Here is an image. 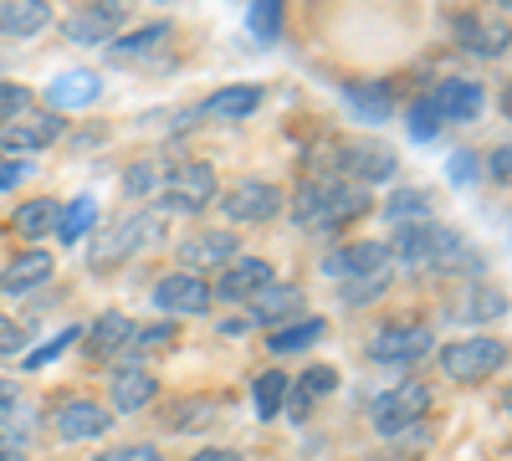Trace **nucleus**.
Instances as JSON below:
<instances>
[{
    "label": "nucleus",
    "instance_id": "f257e3e1",
    "mask_svg": "<svg viewBox=\"0 0 512 461\" xmlns=\"http://www.w3.org/2000/svg\"><path fill=\"white\" fill-rule=\"evenodd\" d=\"M390 257H395V267H410V272H446V277L482 272V257L472 251V241H466L461 231H451V226H441V221L395 226Z\"/></svg>",
    "mask_w": 512,
    "mask_h": 461
},
{
    "label": "nucleus",
    "instance_id": "f03ea898",
    "mask_svg": "<svg viewBox=\"0 0 512 461\" xmlns=\"http://www.w3.org/2000/svg\"><path fill=\"white\" fill-rule=\"evenodd\" d=\"M287 211H292V226L297 231H344L349 221H359L369 211V190L364 185H349V180H338V175H313L292 190L287 200Z\"/></svg>",
    "mask_w": 512,
    "mask_h": 461
},
{
    "label": "nucleus",
    "instance_id": "7ed1b4c3",
    "mask_svg": "<svg viewBox=\"0 0 512 461\" xmlns=\"http://www.w3.org/2000/svg\"><path fill=\"white\" fill-rule=\"evenodd\" d=\"M154 241H164V221H159L154 211H128V216H118V221L103 226L98 246L88 251V267H93V272H113V267H123L128 257L149 251Z\"/></svg>",
    "mask_w": 512,
    "mask_h": 461
},
{
    "label": "nucleus",
    "instance_id": "20e7f679",
    "mask_svg": "<svg viewBox=\"0 0 512 461\" xmlns=\"http://www.w3.org/2000/svg\"><path fill=\"white\" fill-rule=\"evenodd\" d=\"M436 359H441V374L451 385H482L512 359V344L492 339V333H466V339H456V344H441Z\"/></svg>",
    "mask_w": 512,
    "mask_h": 461
},
{
    "label": "nucleus",
    "instance_id": "39448f33",
    "mask_svg": "<svg viewBox=\"0 0 512 461\" xmlns=\"http://www.w3.org/2000/svg\"><path fill=\"white\" fill-rule=\"evenodd\" d=\"M159 200H164L169 216H205L210 205L221 200V180L205 159H180V164H169Z\"/></svg>",
    "mask_w": 512,
    "mask_h": 461
},
{
    "label": "nucleus",
    "instance_id": "423d86ee",
    "mask_svg": "<svg viewBox=\"0 0 512 461\" xmlns=\"http://www.w3.org/2000/svg\"><path fill=\"white\" fill-rule=\"evenodd\" d=\"M431 405H436V395H431V385H425V380H400L395 390H384L369 405V426H374L379 441H395L400 431L420 426L425 415H431Z\"/></svg>",
    "mask_w": 512,
    "mask_h": 461
},
{
    "label": "nucleus",
    "instance_id": "0eeeda50",
    "mask_svg": "<svg viewBox=\"0 0 512 461\" xmlns=\"http://www.w3.org/2000/svg\"><path fill=\"white\" fill-rule=\"evenodd\" d=\"M333 159H323L328 170L323 175H338V180H349V185H384V180H395V154L374 144V139H349V144H328Z\"/></svg>",
    "mask_w": 512,
    "mask_h": 461
},
{
    "label": "nucleus",
    "instance_id": "6e6552de",
    "mask_svg": "<svg viewBox=\"0 0 512 461\" xmlns=\"http://www.w3.org/2000/svg\"><path fill=\"white\" fill-rule=\"evenodd\" d=\"M216 205H221V216H226L231 226H267V221H277V216L287 211V195H282L277 180L251 175V180L226 185V195H221Z\"/></svg>",
    "mask_w": 512,
    "mask_h": 461
},
{
    "label": "nucleus",
    "instance_id": "1a4fd4ad",
    "mask_svg": "<svg viewBox=\"0 0 512 461\" xmlns=\"http://www.w3.org/2000/svg\"><path fill=\"white\" fill-rule=\"evenodd\" d=\"M436 354V328L425 323H384L369 339V364L379 369H415Z\"/></svg>",
    "mask_w": 512,
    "mask_h": 461
},
{
    "label": "nucleus",
    "instance_id": "9d476101",
    "mask_svg": "<svg viewBox=\"0 0 512 461\" xmlns=\"http://www.w3.org/2000/svg\"><path fill=\"white\" fill-rule=\"evenodd\" d=\"M52 431H57V441H67V446L103 441V436L113 431V410H108L103 400H93V395L57 400V410H52Z\"/></svg>",
    "mask_w": 512,
    "mask_h": 461
},
{
    "label": "nucleus",
    "instance_id": "9b49d317",
    "mask_svg": "<svg viewBox=\"0 0 512 461\" xmlns=\"http://www.w3.org/2000/svg\"><path fill=\"white\" fill-rule=\"evenodd\" d=\"M123 16H128L123 0H82L72 16H62V36L72 47H103V41L113 47V36L123 31Z\"/></svg>",
    "mask_w": 512,
    "mask_h": 461
},
{
    "label": "nucleus",
    "instance_id": "f8f14e48",
    "mask_svg": "<svg viewBox=\"0 0 512 461\" xmlns=\"http://www.w3.org/2000/svg\"><path fill=\"white\" fill-rule=\"evenodd\" d=\"M390 241H338L328 257L318 262V272L328 282H354V277H374V272H390Z\"/></svg>",
    "mask_w": 512,
    "mask_h": 461
},
{
    "label": "nucleus",
    "instance_id": "ddd939ff",
    "mask_svg": "<svg viewBox=\"0 0 512 461\" xmlns=\"http://www.w3.org/2000/svg\"><path fill=\"white\" fill-rule=\"evenodd\" d=\"M154 308L164 318H205L210 308H216V298H210L205 277H195V272H164L154 282Z\"/></svg>",
    "mask_w": 512,
    "mask_h": 461
},
{
    "label": "nucleus",
    "instance_id": "4468645a",
    "mask_svg": "<svg viewBox=\"0 0 512 461\" xmlns=\"http://www.w3.org/2000/svg\"><path fill=\"white\" fill-rule=\"evenodd\" d=\"M159 400V374L134 364V359H113L108 369V405L113 415H139Z\"/></svg>",
    "mask_w": 512,
    "mask_h": 461
},
{
    "label": "nucleus",
    "instance_id": "2eb2a0df",
    "mask_svg": "<svg viewBox=\"0 0 512 461\" xmlns=\"http://www.w3.org/2000/svg\"><path fill=\"white\" fill-rule=\"evenodd\" d=\"M507 292L497 287V282H472V277H466V282H456V292H451V298H446V323H497V318H507Z\"/></svg>",
    "mask_w": 512,
    "mask_h": 461
},
{
    "label": "nucleus",
    "instance_id": "dca6fc26",
    "mask_svg": "<svg viewBox=\"0 0 512 461\" xmlns=\"http://www.w3.org/2000/svg\"><path fill=\"white\" fill-rule=\"evenodd\" d=\"M180 257V272H195V277H221L236 257H241V241L231 231H200V236H185L175 246Z\"/></svg>",
    "mask_w": 512,
    "mask_h": 461
},
{
    "label": "nucleus",
    "instance_id": "f3484780",
    "mask_svg": "<svg viewBox=\"0 0 512 461\" xmlns=\"http://www.w3.org/2000/svg\"><path fill=\"white\" fill-rule=\"evenodd\" d=\"M425 98H431L441 123H477L482 103H487V88H482V77H441Z\"/></svg>",
    "mask_w": 512,
    "mask_h": 461
},
{
    "label": "nucleus",
    "instance_id": "a211bd4d",
    "mask_svg": "<svg viewBox=\"0 0 512 461\" xmlns=\"http://www.w3.org/2000/svg\"><path fill=\"white\" fill-rule=\"evenodd\" d=\"M62 134H67V118H62V113L31 108V113H21L16 123H6V129H0V149H11V154H36V149H52Z\"/></svg>",
    "mask_w": 512,
    "mask_h": 461
},
{
    "label": "nucleus",
    "instance_id": "6ab92c4d",
    "mask_svg": "<svg viewBox=\"0 0 512 461\" xmlns=\"http://www.w3.org/2000/svg\"><path fill=\"white\" fill-rule=\"evenodd\" d=\"M338 98H344L349 118L364 123V129H379V123L395 118V88L384 77H354V82L338 88Z\"/></svg>",
    "mask_w": 512,
    "mask_h": 461
},
{
    "label": "nucleus",
    "instance_id": "aec40b11",
    "mask_svg": "<svg viewBox=\"0 0 512 461\" xmlns=\"http://www.w3.org/2000/svg\"><path fill=\"white\" fill-rule=\"evenodd\" d=\"M41 98H47L52 113H77V108H93L103 98V72L93 67H62L47 88H41Z\"/></svg>",
    "mask_w": 512,
    "mask_h": 461
},
{
    "label": "nucleus",
    "instance_id": "412c9836",
    "mask_svg": "<svg viewBox=\"0 0 512 461\" xmlns=\"http://www.w3.org/2000/svg\"><path fill=\"white\" fill-rule=\"evenodd\" d=\"M52 277H57L52 251L26 246V251H16V257L0 267V292H6V298H31V292H41Z\"/></svg>",
    "mask_w": 512,
    "mask_h": 461
},
{
    "label": "nucleus",
    "instance_id": "4be33fe9",
    "mask_svg": "<svg viewBox=\"0 0 512 461\" xmlns=\"http://www.w3.org/2000/svg\"><path fill=\"white\" fill-rule=\"evenodd\" d=\"M267 282H277L272 262L267 257H246V251H241V257L221 272V282L210 287V298H216V303H251Z\"/></svg>",
    "mask_w": 512,
    "mask_h": 461
},
{
    "label": "nucleus",
    "instance_id": "5701e85b",
    "mask_svg": "<svg viewBox=\"0 0 512 461\" xmlns=\"http://www.w3.org/2000/svg\"><path fill=\"white\" fill-rule=\"evenodd\" d=\"M128 333H134V323H128L123 313H98L93 323H82V359H88V364H113V359H123V344H128Z\"/></svg>",
    "mask_w": 512,
    "mask_h": 461
},
{
    "label": "nucleus",
    "instance_id": "b1692460",
    "mask_svg": "<svg viewBox=\"0 0 512 461\" xmlns=\"http://www.w3.org/2000/svg\"><path fill=\"white\" fill-rule=\"evenodd\" d=\"M246 308H251L246 323H262V328L272 333V328H282V323H292V318H303L308 298H303V287H292V282H267Z\"/></svg>",
    "mask_w": 512,
    "mask_h": 461
},
{
    "label": "nucleus",
    "instance_id": "393cba45",
    "mask_svg": "<svg viewBox=\"0 0 512 461\" xmlns=\"http://www.w3.org/2000/svg\"><path fill=\"white\" fill-rule=\"evenodd\" d=\"M262 88L256 82H226V88H216L205 103H200V118L205 123H246L256 108H262Z\"/></svg>",
    "mask_w": 512,
    "mask_h": 461
},
{
    "label": "nucleus",
    "instance_id": "a878e982",
    "mask_svg": "<svg viewBox=\"0 0 512 461\" xmlns=\"http://www.w3.org/2000/svg\"><path fill=\"white\" fill-rule=\"evenodd\" d=\"M52 0H0V36L6 41H31L52 26Z\"/></svg>",
    "mask_w": 512,
    "mask_h": 461
},
{
    "label": "nucleus",
    "instance_id": "bb28decb",
    "mask_svg": "<svg viewBox=\"0 0 512 461\" xmlns=\"http://www.w3.org/2000/svg\"><path fill=\"white\" fill-rule=\"evenodd\" d=\"M216 415H221V400L216 395H185V400H175L159 421H164V431H185V436H195V431H205V426H216Z\"/></svg>",
    "mask_w": 512,
    "mask_h": 461
},
{
    "label": "nucleus",
    "instance_id": "cd10ccee",
    "mask_svg": "<svg viewBox=\"0 0 512 461\" xmlns=\"http://www.w3.org/2000/svg\"><path fill=\"white\" fill-rule=\"evenodd\" d=\"M57 211H62V200L52 195H36V200H21L16 211H11V231L21 241H47L57 231Z\"/></svg>",
    "mask_w": 512,
    "mask_h": 461
},
{
    "label": "nucleus",
    "instance_id": "c85d7f7f",
    "mask_svg": "<svg viewBox=\"0 0 512 461\" xmlns=\"http://www.w3.org/2000/svg\"><path fill=\"white\" fill-rule=\"evenodd\" d=\"M461 31V47L477 52V57H502L512 47V26L507 21H477V16H456Z\"/></svg>",
    "mask_w": 512,
    "mask_h": 461
},
{
    "label": "nucleus",
    "instance_id": "c756f323",
    "mask_svg": "<svg viewBox=\"0 0 512 461\" xmlns=\"http://www.w3.org/2000/svg\"><path fill=\"white\" fill-rule=\"evenodd\" d=\"M323 333H328V318L308 313V318H292V323L272 328L267 333V349L272 354H308L313 344H323Z\"/></svg>",
    "mask_w": 512,
    "mask_h": 461
},
{
    "label": "nucleus",
    "instance_id": "7c9ffc66",
    "mask_svg": "<svg viewBox=\"0 0 512 461\" xmlns=\"http://www.w3.org/2000/svg\"><path fill=\"white\" fill-rule=\"evenodd\" d=\"M175 339H180V323H134V333H128V344H123V359L149 364V354L175 349Z\"/></svg>",
    "mask_w": 512,
    "mask_h": 461
},
{
    "label": "nucleus",
    "instance_id": "2f4dec72",
    "mask_svg": "<svg viewBox=\"0 0 512 461\" xmlns=\"http://www.w3.org/2000/svg\"><path fill=\"white\" fill-rule=\"evenodd\" d=\"M93 226H98V200H93V195H77V200H67L62 211H57V231H52V236H57L62 246H77Z\"/></svg>",
    "mask_w": 512,
    "mask_h": 461
},
{
    "label": "nucleus",
    "instance_id": "473e14b6",
    "mask_svg": "<svg viewBox=\"0 0 512 461\" xmlns=\"http://www.w3.org/2000/svg\"><path fill=\"white\" fill-rule=\"evenodd\" d=\"M164 175H169V164H164L159 154L134 159V164L123 170V195H128V200H154V195L164 190Z\"/></svg>",
    "mask_w": 512,
    "mask_h": 461
},
{
    "label": "nucleus",
    "instance_id": "72a5a7b5",
    "mask_svg": "<svg viewBox=\"0 0 512 461\" xmlns=\"http://www.w3.org/2000/svg\"><path fill=\"white\" fill-rule=\"evenodd\" d=\"M287 374L282 369H262L251 380V405H256V421H277L282 415V405H287Z\"/></svg>",
    "mask_w": 512,
    "mask_h": 461
},
{
    "label": "nucleus",
    "instance_id": "f704fd0d",
    "mask_svg": "<svg viewBox=\"0 0 512 461\" xmlns=\"http://www.w3.org/2000/svg\"><path fill=\"white\" fill-rule=\"evenodd\" d=\"M169 36H175V21H149V26H139V31L118 36L108 52H113V57H123V62H128V57H149V52H159V47H164Z\"/></svg>",
    "mask_w": 512,
    "mask_h": 461
},
{
    "label": "nucleus",
    "instance_id": "c9c22d12",
    "mask_svg": "<svg viewBox=\"0 0 512 461\" xmlns=\"http://www.w3.org/2000/svg\"><path fill=\"white\" fill-rule=\"evenodd\" d=\"M282 26H287V6L282 0H251L246 11V31L262 41V47H272V41H282Z\"/></svg>",
    "mask_w": 512,
    "mask_h": 461
},
{
    "label": "nucleus",
    "instance_id": "e433bc0d",
    "mask_svg": "<svg viewBox=\"0 0 512 461\" xmlns=\"http://www.w3.org/2000/svg\"><path fill=\"white\" fill-rule=\"evenodd\" d=\"M384 216H390V226H410V221H436L431 216V195L425 190H390V200H384Z\"/></svg>",
    "mask_w": 512,
    "mask_h": 461
},
{
    "label": "nucleus",
    "instance_id": "4c0bfd02",
    "mask_svg": "<svg viewBox=\"0 0 512 461\" xmlns=\"http://www.w3.org/2000/svg\"><path fill=\"white\" fill-rule=\"evenodd\" d=\"M390 287H395V267H390V272H374V277H354V282H344V287H338V298H344V308H364V303L384 298Z\"/></svg>",
    "mask_w": 512,
    "mask_h": 461
},
{
    "label": "nucleus",
    "instance_id": "58836bf2",
    "mask_svg": "<svg viewBox=\"0 0 512 461\" xmlns=\"http://www.w3.org/2000/svg\"><path fill=\"white\" fill-rule=\"evenodd\" d=\"M405 129H410V139H415V144H431V139H441L446 123L436 118L431 98H415V103H410V113H405Z\"/></svg>",
    "mask_w": 512,
    "mask_h": 461
},
{
    "label": "nucleus",
    "instance_id": "ea45409f",
    "mask_svg": "<svg viewBox=\"0 0 512 461\" xmlns=\"http://www.w3.org/2000/svg\"><path fill=\"white\" fill-rule=\"evenodd\" d=\"M77 339H82V328H67V333H57V339H47V344H41V349H31V354L21 359V369H26V374H36V369H47V364H52V359H62V354H67V349H72Z\"/></svg>",
    "mask_w": 512,
    "mask_h": 461
},
{
    "label": "nucleus",
    "instance_id": "a19ab883",
    "mask_svg": "<svg viewBox=\"0 0 512 461\" xmlns=\"http://www.w3.org/2000/svg\"><path fill=\"white\" fill-rule=\"evenodd\" d=\"M21 113H31V88L0 77V129H6V123H16Z\"/></svg>",
    "mask_w": 512,
    "mask_h": 461
},
{
    "label": "nucleus",
    "instance_id": "79ce46f5",
    "mask_svg": "<svg viewBox=\"0 0 512 461\" xmlns=\"http://www.w3.org/2000/svg\"><path fill=\"white\" fill-rule=\"evenodd\" d=\"M297 390H303V395L318 405L323 395L338 390V369H328V364H308V369H303V380H297Z\"/></svg>",
    "mask_w": 512,
    "mask_h": 461
},
{
    "label": "nucleus",
    "instance_id": "37998d69",
    "mask_svg": "<svg viewBox=\"0 0 512 461\" xmlns=\"http://www.w3.org/2000/svg\"><path fill=\"white\" fill-rule=\"evenodd\" d=\"M0 461H31V431L21 421L0 431Z\"/></svg>",
    "mask_w": 512,
    "mask_h": 461
},
{
    "label": "nucleus",
    "instance_id": "c03bdc74",
    "mask_svg": "<svg viewBox=\"0 0 512 461\" xmlns=\"http://www.w3.org/2000/svg\"><path fill=\"white\" fill-rule=\"evenodd\" d=\"M21 415H26V395H21V385H16V380H0V431L16 426Z\"/></svg>",
    "mask_w": 512,
    "mask_h": 461
},
{
    "label": "nucleus",
    "instance_id": "a18cd8bd",
    "mask_svg": "<svg viewBox=\"0 0 512 461\" xmlns=\"http://www.w3.org/2000/svg\"><path fill=\"white\" fill-rule=\"evenodd\" d=\"M477 175H482V164H477V154H466V149H456V154H451V164H446V180L466 190V185H477Z\"/></svg>",
    "mask_w": 512,
    "mask_h": 461
},
{
    "label": "nucleus",
    "instance_id": "49530a36",
    "mask_svg": "<svg viewBox=\"0 0 512 461\" xmlns=\"http://www.w3.org/2000/svg\"><path fill=\"white\" fill-rule=\"evenodd\" d=\"M93 461H164V451L149 446V441H134V446H108V451H98Z\"/></svg>",
    "mask_w": 512,
    "mask_h": 461
},
{
    "label": "nucleus",
    "instance_id": "de8ad7c7",
    "mask_svg": "<svg viewBox=\"0 0 512 461\" xmlns=\"http://www.w3.org/2000/svg\"><path fill=\"white\" fill-rule=\"evenodd\" d=\"M21 344H26V328L0 313V359H6V354H21Z\"/></svg>",
    "mask_w": 512,
    "mask_h": 461
},
{
    "label": "nucleus",
    "instance_id": "09e8293b",
    "mask_svg": "<svg viewBox=\"0 0 512 461\" xmlns=\"http://www.w3.org/2000/svg\"><path fill=\"white\" fill-rule=\"evenodd\" d=\"M26 175H31V164H26V159H0V195L16 190Z\"/></svg>",
    "mask_w": 512,
    "mask_h": 461
},
{
    "label": "nucleus",
    "instance_id": "8fccbe9b",
    "mask_svg": "<svg viewBox=\"0 0 512 461\" xmlns=\"http://www.w3.org/2000/svg\"><path fill=\"white\" fill-rule=\"evenodd\" d=\"M487 175H492V180H512V144H497V149H492Z\"/></svg>",
    "mask_w": 512,
    "mask_h": 461
},
{
    "label": "nucleus",
    "instance_id": "3c124183",
    "mask_svg": "<svg viewBox=\"0 0 512 461\" xmlns=\"http://www.w3.org/2000/svg\"><path fill=\"white\" fill-rule=\"evenodd\" d=\"M185 461H241V451H231V446H200Z\"/></svg>",
    "mask_w": 512,
    "mask_h": 461
},
{
    "label": "nucleus",
    "instance_id": "603ef678",
    "mask_svg": "<svg viewBox=\"0 0 512 461\" xmlns=\"http://www.w3.org/2000/svg\"><path fill=\"white\" fill-rule=\"evenodd\" d=\"M216 328H221V333H231V339H241V333H246L251 323H246V318H221Z\"/></svg>",
    "mask_w": 512,
    "mask_h": 461
},
{
    "label": "nucleus",
    "instance_id": "864d4df0",
    "mask_svg": "<svg viewBox=\"0 0 512 461\" xmlns=\"http://www.w3.org/2000/svg\"><path fill=\"white\" fill-rule=\"evenodd\" d=\"M502 113H507V118H512V88H507V93H502Z\"/></svg>",
    "mask_w": 512,
    "mask_h": 461
},
{
    "label": "nucleus",
    "instance_id": "5fc2aeb1",
    "mask_svg": "<svg viewBox=\"0 0 512 461\" xmlns=\"http://www.w3.org/2000/svg\"><path fill=\"white\" fill-rule=\"evenodd\" d=\"M502 410H507V415H512V385H507V390H502Z\"/></svg>",
    "mask_w": 512,
    "mask_h": 461
},
{
    "label": "nucleus",
    "instance_id": "6e6d98bb",
    "mask_svg": "<svg viewBox=\"0 0 512 461\" xmlns=\"http://www.w3.org/2000/svg\"><path fill=\"white\" fill-rule=\"evenodd\" d=\"M497 6H502V16H507V21H512V0H497Z\"/></svg>",
    "mask_w": 512,
    "mask_h": 461
},
{
    "label": "nucleus",
    "instance_id": "4d7b16f0",
    "mask_svg": "<svg viewBox=\"0 0 512 461\" xmlns=\"http://www.w3.org/2000/svg\"><path fill=\"white\" fill-rule=\"evenodd\" d=\"M123 6H128V0H123ZM159 6H164V0H159Z\"/></svg>",
    "mask_w": 512,
    "mask_h": 461
}]
</instances>
